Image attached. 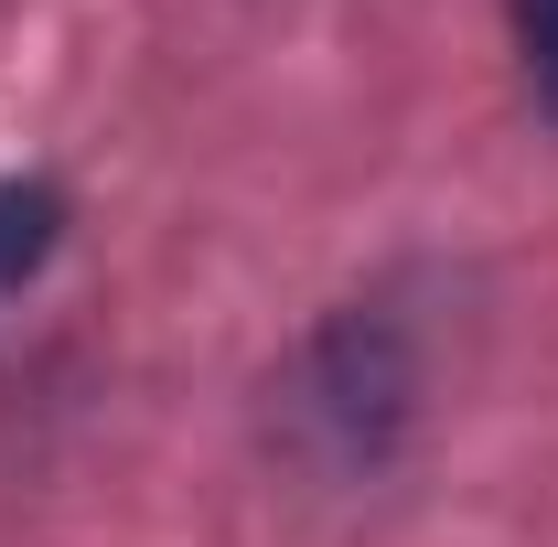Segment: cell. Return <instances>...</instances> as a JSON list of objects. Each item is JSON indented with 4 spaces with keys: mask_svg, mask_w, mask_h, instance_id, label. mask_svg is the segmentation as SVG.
<instances>
[{
    "mask_svg": "<svg viewBox=\"0 0 558 547\" xmlns=\"http://www.w3.org/2000/svg\"><path fill=\"white\" fill-rule=\"evenodd\" d=\"M418 376H429L418 365V312L398 290H354L301 333L290 376L269 387V429H279V451L312 462L323 483H365L409 451Z\"/></svg>",
    "mask_w": 558,
    "mask_h": 547,
    "instance_id": "cell-1",
    "label": "cell"
},
{
    "mask_svg": "<svg viewBox=\"0 0 558 547\" xmlns=\"http://www.w3.org/2000/svg\"><path fill=\"white\" fill-rule=\"evenodd\" d=\"M65 226H75V194L54 172H0V312L65 258Z\"/></svg>",
    "mask_w": 558,
    "mask_h": 547,
    "instance_id": "cell-2",
    "label": "cell"
},
{
    "mask_svg": "<svg viewBox=\"0 0 558 547\" xmlns=\"http://www.w3.org/2000/svg\"><path fill=\"white\" fill-rule=\"evenodd\" d=\"M505 44H515V75H526L537 119L558 130V0H505Z\"/></svg>",
    "mask_w": 558,
    "mask_h": 547,
    "instance_id": "cell-3",
    "label": "cell"
}]
</instances>
